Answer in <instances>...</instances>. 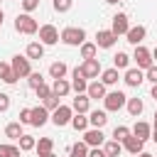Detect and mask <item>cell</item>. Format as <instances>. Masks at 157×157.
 <instances>
[{"instance_id": "obj_1", "label": "cell", "mask_w": 157, "mask_h": 157, "mask_svg": "<svg viewBox=\"0 0 157 157\" xmlns=\"http://www.w3.org/2000/svg\"><path fill=\"white\" fill-rule=\"evenodd\" d=\"M15 29H17L20 34H34V32H39V25H37V20H34L29 12H25V15H17Z\"/></svg>"}, {"instance_id": "obj_2", "label": "cell", "mask_w": 157, "mask_h": 157, "mask_svg": "<svg viewBox=\"0 0 157 157\" xmlns=\"http://www.w3.org/2000/svg\"><path fill=\"white\" fill-rule=\"evenodd\" d=\"M83 39H86V32H83L81 27H66V29L61 32V42L69 44V47H81Z\"/></svg>"}, {"instance_id": "obj_3", "label": "cell", "mask_w": 157, "mask_h": 157, "mask_svg": "<svg viewBox=\"0 0 157 157\" xmlns=\"http://www.w3.org/2000/svg\"><path fill=\"white\" fill-rule=\"evenodd\" d=\"M125 103H128V96H125L123 91H113V93H105V98H103V105H105V110H110V113L120 110Z\"/></svg>"}, {"instance_id": "obj_4", "label": "cell", "mask_w": 157, "mask_h": 157, "mask_svg": "<svg viewBox=\"0 0 157 157\" xmlns=\"http://www.w3.org/2000/svg\"><path fill=\"white\" fill-rule=\"evenodd\" d=\"M71 118H74V108H71V105H59L56 110H52V123H54L56 128L69 125Z\"/></svg>"}, {"instance_id": "obj_5", "label": "cell", "mask_w": 157, "mask_h": 157, "mask_svg": "<svg viewBox=\"0 0 157 157\" xmlns=\"http://www.w3.org/2000/svg\"><path fill=\"white\" fill-rule=\"evenodd\" d=\"M132 59H135L137 69H145V71H147V69L152 66V61H155V59H152V52H150V49H145L142 44H137V47H135V54H132Z\"/></svg>"}, {"instance_id": "obj_6", "label": "cell", "mask_w": 157, "mask_h": 157, "mask_svg": "<svg viewBox=\"0 0 157 157\" xmlns=\"http://www.w3.org/2000/svg\"><path fill=\"white\" fill-rule=\"evenodd\" d=\"M12 71L17 74V78H27L29 74H32V66H29V56H12Z\"/></svg>"}, {"instance_id": "obj_7", "label": "cell", "mask_w": 157, "mask_h": 157, "mask_svg": "<svg viewBox=\"0 0 157 157\" xmlns=\"http://www.w3.org/2000/svg\"><path fill=\"white\" fill-rule=\"evenodd\" d=\"M59 39H61V34L54 25H42L39 27V42L42 44H56Z\"/></svg>"}, {"instance_id": "obj_8", "label": "cell", "mask_w": 157, "mask_h": 157, "mask_svg": "<svg viewBox=\"0 0 157 157\" xmlns=\"http://www.w3.org/2000/svg\"><path fill=\"white\" fill-rule=\"evenodd\" d=\"M115 42H118V34H115L113 29H98V34H96V47L110 49Z\"/></svg>"}, {"instance_id": "obj_9", "label": "cell", "mask_w": 157, "mask_h": 157, "mask_svg": "<svg viewBox=\"0 0 157 157\" xmlns=\"http://www.w3.org/2000/svg\"><path fill=\"white\" fill-rule=\"evenodd\" d=\"M71 88H74L76 93H86V88H88V83H86V76H83L81 66H76V69L71 71Z\"/></svg>"}, {"instance_id": "obj_10", "label": "cell", "mask_w": 157, "mask_h": 157, "mask_svg": "<svg viewBox=\"0 0 157 157\" xmlns=\"http://www.w3.org/2000/svg\"><path fill=\"white\" fill-rule=\"evenodd\" d=\"M103 140H105V135L101 132V128H91V130H86V132H83V142H86V145H91V147H101V145H103Z\"/></svg>"}, {"instance_id": "obj_11", "label": "cell", "mask_w": 157, "mask_h": 157, "mask_svg": "<svg viewBox=\"0 0 157 157\" xmlns=\"http://www.w3.org/2000/svg\"><path fill=\"white\" fill-rule=\"evenodd\" d=\"M81 71H83L86 78H96V76L101 74V61H98V59H83Z\"/></svg>"}, {"instance_id": "obj_12", "label": "cell", "mask_w": 157, "mask_h": 157, "mask_svg": "<svg viewBox=\"0 0 157 157\" xmlns=\"http://www.w3.org/2000/svg\"><path fill=\"white\" fill-rule=\"evenodd\" d=\"M110 29H113V32H115L118 37H120V34H125V32L130 29V22H128V15H125V12H118V15L113 17V27H110Z\"/></svg>"}, {"instance_id": "obj_13", "label": "cell", "mask_w": 157, "mask_h": 157, "mask_svg": "<svg viewBox=\"0 0 157 157\" xmlns=\"http://www.w3.org/2000/svg\"><path fill=\"white\" fill-rule=\"evenodd\" d=\"M47 120H49V110H47L44 105H37V108H32V123H29V125H34V128H42Z\"/></svg>"}, {"instance_id": "obj_14", "label": "cell", "mask_w": 157, "mask_h": 157, "mask_svg": "<svg viewBox=\"0 0 157 157\" xmlns=\"http://www.w3.org/2000/svg\"><path fill=\"white\" fill-rule=\"evenodd\" d=\"M123 145H125V150H128L130 155H135V157H137V155L142 152V145H145V142H142L140 137H135V135L130 132V135H128V137L123 140Z\"/></svg>"}, {"instance_id": "obj_15", "label": "cell", "mask_w": 157, "mask_h": 157, "mask_svg": "<svg viewBox=\"0 0 157 157\" xmlns=\"http://www.w3.org/2000/svg\"><path fill=\"white\" fill-rule=\"evenodd\" d=\"M145 34H147V29H145L142 25H137V27H130V29L125 32L128 42H130V44H135V47H137V44H140V42L145 39Z\"/></svg>"}, {"instance_id": "obj_16", "label": "cell", "mask_w": 157, "mask_h": 157, "mask_svg": "<svg viewBox=\"0 0 157 157\" xmlns=\"http://www.w3.org/2000/svg\"><path fill=\"white\" fill-rule=\"evenodd\" d=\"M88 105H91L88 93H76V98H74V103H71L74 113H86V110H88Z\"/></svg>"}, {"instance_id": "obj_17", "label": "cell", "mask_w": 157, "mask_h": 157, "mask_svg": "<svg viewBox=\"0 0 157 157\" xmlns=\"http://www.w3.org/2000/svg\"><path fill=\"white\" fill-rule=\"evenodd\" d=\"M86 93H88V98H105V83L103 81H93V83H88V88H86Z\"/></svg>"}, {"instance_id": "obj_18", "label": "cell", "mask_w": 157, "mask_h": 157, "mask_svg": "<svg viewBox=\"0 0 157 157\" xmlns=\"http://www.w3.org/2000/svg\"><path fill=\"white\" fill-rule=\"evenodd\" d=\"M132 135H135V137H140V140L145 142V140H150V137H152V128H150L147 123L137 120V123H135V128H132Z\"/></svg>"}, {"instance_id": "obj_19", "label": "cell", "mask_w": 157, "mask_h": 157, "mask_svg": "<svg viewBox=\"0 0 157 157\" xmlns=\"http://www.w3.org/2000/svg\"><path fill=\"white\" fill-rule=\"evenodd\" d=\"M0 81H5V83H15L17 81V74L12 71V64L0 61Z\"/></svg>"}, {"instance_id": "obj_20", "label": "cell", "mask_w": 157, "mask_h": 157, "mask_svg": "<svg viewBox=\"0 0 157 157\" xmlns=\"http://www.w3.org/2000/svg\"><path fill=\"white\" fill-rule=\"evenodd\" d=\"M142 81H145V76H142L140 69H128V71H125V83H128V86H140Z\"/></svg>"}, {"instance_id": "obj_21", "label": "cell", "mask_w": 157, "mask_h": 157, "mask_svg": "<svg viewBox=\"0 0 157 157\" xmlns=\"http://www.w3.org/2000/svg\"><path fill=\"white\" fill-rule=\"evenodd\" d=\"M88 125H91V123H88V118H86L83 113H76V115L71 118V128H74L76 132H86Z\"/></svg>"}, {"instance_id": "obj_22", "label": "cell", "mask_w": 157, "mask_h": 157, "mask_svg": "<svg viewBox=\"0 0 157 157\" xmlns=\"http://www.w3.org/2000/svg\"><path fill=\"white\" fill-rule=\"evenodd\" d=\"M27 56H29V61L32 59H42L44 56V44L42 42H29L27 44Z\"/></svg>"}, {"instance_id": "obj_23", "label": "cell", "mask_w": 157, "mask_h": 157, "mask_svg": "<svg viewBox=\"0 0 157 157\" xmlns=\"http://www.w3.org/2000/svg\"><path fill=\"white\" fill-rule=\"evenodd\" d=\"M88 123H91L93 128H103V125L108 123V115H105V110H91V115H88Z\"/></svg>"}, {"instance_id": "obj_24", "label": "cell", "mask_w": 157, "mask_h": 157, "mask_svg": "<svg viewBox=\"0 0 157 157\" xmlns=\"http://www.w3.org/2000/svg\"><path fill=\"white\" fill-rule=\"evenodd\" d=\"M52 91L61 98V96H66L69 91H71V83L66 81V78H54V86H52Z\"/></svg>"}, {"instance_id": "obj_25", "label": "cell", "mask_w": 157, "mask_h": 157, "mask_svg": "<svg viewBox=\"0 0 157 157\" xmlns=\"http://www.w3.org/2000/svg\"><path fill=\"white\" fill-rule=\"evenodd\" d=\"M118 78H120V76H118V69H115V66H113V69H105V71L101 74V81H103L105 86H115Z\"/></svg>"}, {"instance_id": "obj_26", "label": "cell", "mask_w": 157, "mask_h": 157, "mask_svg": "<svg viewBox=\"0 0 157 157\" xmlns=\"http://www.w3.org/2000/svg\"><path fill=\"white\" fill-rule=\"evenodd\" d=\"M5 135L10 137V140H20L25 132H22V123H10V125H5Z\"/></svg>"}, {"instance_id": "obj_27", "label": "cell", "mask_w": 157, "mask_h": 157, "mask_svg": "<svg viewBox=\"0 0 157 157\" xmlns=\"http://www.w3.org/2000/svg\"><path fill=\"white\" fill-rule=\"evenodd\" d=\"M37 152H39V157H44V155H49L52 150H54V140L52 137H42L39 142H37V147H34Z\"/></svg>"}, {"instance_id": "obj_28", "label": "cell", "mask_w": 157, "mask_h": 157, "mask_svg": "<svg viewBox=\"0 0 157 157\" xmlns=\"http://www.w3.org/2000/svg\"><path fill=\"white\" fill-rule=\"evenodd\" d=\"M96 52H98L96 42H83L81 44V59H96Z\"/></svg>"}, {"instance_id": "obj_29", "label": "cell", "mask_w": 157, "mask_h": 157, "mask_svg": "<svg viewBox=\"0 0 157 157\" xmlns=\"http://www.w3.org/2000/svg\"><path fill=\"white\" fill-rule=\"evenodd\" d=\"M49 76H52V78H64V76H66V64H64V61H54V64L49 66Z\"/></svg>"}, {"instance_id": "obj_30", "label": "cell", "mask_w": 157, "mask_h": 157, "mask_svg": "<svg viewBox=\"0 0 157 157\" xmlns=\"http://www.w3.org/2000/svg\"><path fill=\"white\" fill-rule=\"evenodd\" d=\"M142 108H145V105H142L140 98H128V113H130L132 118H137V115L142 113Z\"/></svg>"}, {"instance_id": "obj_31", "label": "cell", "mask_w": 157, "mask_h": 157, "mask_svg": "<svg viewBox=\"0 0 157 157\" xmlns=\"http://www.w3.org/2000/svg\"><path fill=\"white\" fill-rule=\"evenodd\" d=\"M103 150H105V155H108V157H118V155H120V150H123V145H120L118 140H110V142H105V145H103Z\"/></svg>"}, {"instance_id": "obj_32", "label": "cell", "mask_w": 157, "mask_h": 157, "mask_svg": "<svg viewBox=\"0 0 157 157\" xmlns=\"http://www.w3.org/2000/svg\"><path fill=\"white\" fill-rule=\"evenodd\" d=\"M128 64H130V56H128L125 52H118V54L113 56V66H115V69H128Z\"/></svg>"}, {"instance_id": "obj_33", "label": "cell", "mask_w": 157, "mask_h": 157, "mask_svg": "<svg viewBox=\"0 0 157 157\" xmlns=\"http://www.w3.org/2000/svg\"><path fill=\"white\" fill-rule=\"evenodd\" d=\"M71 157H88V145L86 142H76V145H71Z\"/></svg>"}, {"instance_id": "obj_34", "label": "cell", "mask_w": 157, "mask_h": 157, "mask_svg": "<svg viewBox=\"0 0 157 157\" xmlns=\"http://www.w3.org/2000/svg\"><path fill=\"white\" fill-rule=\"evenodd\" d=\"M20 152L17 145H0V157H20Z\"/></svg>"}, {"instance_id": "obj_35", "label": "cell", "mask_w": 157, "mask_h": 157, "mask_svg": "<svg viewBox=\"0 0 157 157\" xmlns=\"http://www.w3.org/2000/svg\"><path fill=\"white\" fill-rule=\"evenodd\" d=\"M34 147H37V140H34L32 135H22V137H20V150H22V152L34 150Z\"/></svg>"}, {"instance_id": "obj_36", "label": "cell", "mask_w": 157, "mask_h": 157, "mask_svg": "<svg viewBox=\"0 0 157 157\" xmlns=\"http://www.w3.org/2000/svg\"><path fill=\"white\" fill-rule=\"evenodd\" d=\"M132 130L130 128H125V125H115V130H113V140H118V142H123L128 135H130Z\"/></svg>"}, {"instance_id": "obj_37", "label": "cell", "mask_w": 157, "mask_h": 157, "mask_svg": "<svg viewBox=\"0 0 157 157\" xmlns=\"http://www.w3.org/2000/svg\"><path fill=\"white\" fill-rule=\"evenodd\" d=\"M42 105H44L47 110H56V108H59L61 103H59V96H56V93L52 91V96H49V98H44V103H42Z\"/></svg>"}, {"instance_id": "obj_38", "label": "cell", "mask_w": 157, "mask_h": 157, "mask_svg": "<svg viewBox=\"0 0 157 157\" xmlns=\"http://www.w3.org/2000/svg\"><path fill=\"white\" fill-rule=\"evenodd\" d=\"M27 83H29L32 88H37V86H42V83H44V76H42L39 71H32V74L27 76Z\"/></svg>"}, {"instance_id": "obj_39", "label": "cell", "mask_w": 157, "mask_h": 157, "mask_svg": "<svg viewBox=\"0 0 157 157\" xmlns=\"http://www.w3.org/2000/svg\"><path fill=\"white\" fill-rule=\"evenodd\" d=\"M74 5V0H54V10L56 12H69Z\"/></svg>"}, {"instance_id": "obj_40", "label": "cell", "mask_w": 157, "mask_h": 157, "mask_svg": "<svg viewBox=\"0 0 157 157\" xmlns=\"http://www.w3.org/2000/svg\"><path fill=\"white\" fill-rule=\"evenodd\" d=\"M34 91H37V98H42V101H44V98H49V96H52V88H49V86H47V83H42V86H37V88H34Z\"/></svg>"}, {"instance_id": "obj_41", "label": "cell", "mask_w": 157, "mask_h": 157, "mask_svg": "<svg viewBox=\"0 0 157 157\" xmlns=\"http://www.w3.org/2000/svg\"><path fill=\"white\" fill-rule=\"evenodd\" d=\"M20 123L22 125H29L32 123V108H22L20 110Z\"/></svg>"}, {"instance_id": "obj_42", "label": "cell", "mask_w": 157, "mask_h": 157, "mask_svg": "<svg viewBox=\"0 0 157 157\" xmlns=\"http://www.w3.org/2000/svg\"><path fill=\"white\" fill-rule=\"evenodd\" d=\"M20 2H22V10L25 12H32V10L39 7V0H20Z\"/></svg>"}, {"instance_id": "obj_43", "label": "cell", "mask_w": 157, "mask_h": 157, "mask_svg": "<svg viewBox=\"0 0 157 157\" xmlns=\"http://www.w3.org/2000/svg\"><path fill=\"white\" fill-rule=\"evenodd\" d=\"M10 108V96L7 93H0V113H5Z\"/></svg>"}, {"instance_id": "obj_44", "label": "cell", "mask_w": 157, "mask_h": 157, "mask_svg": "<svg viewBox=\"0 0 157 157\" xmlns=\"http://www.w3.org/2000/svg\"><path fill=\"white\" fill-rule=\"evenodd\" d=\"M147 81H152V83H157V66L152 64L150 69H147Z\"/></svg>"}, {"instance_id": "obj_45", "label": "cell", "mask_w": 157, "mask_h": 157, "mask_svg": "<svg viewBox=\"0 0 157 157\" xmlns=\"http://www.w3.org/2000/svg\"><path fill=\"white\" fill-rule=\"evenodd\" d=\"M88 157H108V155H105V150H101V147H93V150L88 152Z\"/></svg>"}, {"instance_id": "obj_46", "label": "cell", "mask_w": 157, "mask_h": 157, "mask_svg": "<svg viewBox=\"0 0 157 157\" xmlns=\"http://www.w3.org/2000/svg\"><path fill=\"white\" fill-rule=\"evenodd\" d=\"M152 98L157 101V83H152Z\"/></svg>"}, {"instance_id": "obj_47", "label": "cell", "mask_w": 157, "mask_h": 157, "mask_svg": "<svg viewBox=\"0 0 157 157\" xmlns=\"http://www.w3.org/2000/svg\"><path fill=\"white\" fill-rule=\"evenodd\" d=\"M152 142H157V130H152V137H150Z\"/></svg>"}, {"instance_id": "obj_48", "label": "cell", "mask_w": 157, "mask_h": 157, "mask_svg": "<svg viewBox=\"0 0 157 157\" xmlns=\"http://www.w3.org/2000/svg\"><path fill=\"white\" fill-rule=\"evenodd\" d=\"M137 157H152V155H150V152H140Z\"/></svg>"}, {"instance_id": "obj_49", "label": "cell", "mask_w": 157, "mask_h": 157, "mask_svg": "<svg viewBox=\"0 0 157 157\" xmlns=\"http://www.w3.org/2000/svg\"><path fill=\"white\" fill-rule=\"evenodd\" d=\"M2 20H5V12L0 10V27H2Z\"/></svg>"}, {"instance_id": "obj_50", "label": "cell", "mask_w": 157, "mask_h": 157, "mask_svg": "<svg viewBox=\"0 0 157 157\" xmlns=\"http://www.w3.org/2000/svg\"><path fill=\"white\" fill-rule=\"evenodd\" d=\"M105 2H108V5H118L120 0H105Z\"/></svg>"}, {"instance_id": "obj_51", "label": "cell", "mask_w": 157, "mask_h": 157, "mask_svg": "<svg viewBox=\"0 0 157 157\" xmlns=\"http://www.w3.org/2000/svg\"><path fill=\"white\" fill-rule=\"evenodd\" d=\"M152 130H157V113H155V125H152Z\"/></svg>"}, {"instance_id": "obj_52", "label": "cell", "mask_w": 157, "mask_h": 157, "mask_svg": "<svg viewBox=\"0 0 157 157\" xmlns=\"http://www.w3.org/2000/svg\"><path fill=\"white\" fill-rule=\"evenodd\" d=\"M152 59H157V47H155V52H152Z\"/></svg>"}, {"instance_id": "obj_53", "label": "cell", "mask_w": 157, "mask_h": 157, "mask_svg": "<svg viewBox=\"0 0 157 157\" xmlns=\"http://www.w3.org/2000/svg\"><path fill=\"white\" fill-rule=\"evenodd\" d=\"M44 157H56V155H54V152H49V155H44Z\"/></svg>"}]
</instances>
